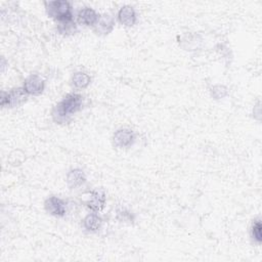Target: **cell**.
<instances>
[{
	"instance_id": "6da1fadb",
	"label": "cell",
	"mask_w": 262,
	"mask_h": 262,
	"mask_svg": "<svg viewBox=\"0 0 262 262\" xmlns=\"http://www.w3.org/2000/svg\"><path fill=\"white\" fill-rule=\"evenodd\" d=\"M84 97L80 93L71 92L57 102L51 111V118L56 124H67L71 120V116L83 108Z\"/></svg>"
},
{
	"instance_id": "7a4b0ae2",
	"label": "cell",
	"mask_w": 262,
	"mask_h": 262,
	"mask_svg": "<svg viewBox=\"0 0 262 262\" xmlns=\"http://www.w3.org/2000/svg\"><path fill=\"white\" fill-rule=\"evenodd\" d=\"M44 6L47 15L56 20V23L63 19L73 18V6L67 0L45 1Z\"/></svg>"
},
{
	"instance_id": "3957f363",
	"label": "cell",
	"mask_w": 262,
	"mask_h": 262,
	"mask_svg": "<svg viewBox=\"0 0 262 262\" xmlns=\"http://www.w3.org/2000/svg\"><path fill=\"white\" fill-rule=\"evenodd\" d=\"M28 94L23 87H15L8 91H1L0 104L2 107L13 108L21 106L28 100Z\"/></svg>"
},
{
	"instance_id": "277c9868",
	"label": "cell",
	"mask_w": 262,
	"mask_h": 262,
	"mask_svg": "<svg viewBox=\"0 0 262 262\" xmlns=\"http://www.w3.org/2000/svg\"><path fill=\"white\" fill-rule=\"evenodd\" d=\"M106 196L103 190L101 189H92L87 192L86 198L84 199V205L92 212L98 213L102 211L105 206Z\"/></svg>"
},
{
	"instance_id": "5b68a950",
	"label": "cell",
	"mask_w": 262,
	"mask_h": 262,
	"mask_svg": "<svg viewBox=\"0 0 262 262\" xmlns=\"http://www.w3.org/2000/svg\"><path fill=\"white\" fill-rule=\"evenodd\" d=\"M136 140V135L132 129L120 128L116 130L113 134L112 141L113 144L118 148H128L131 147Z\"/></svg>"
},
{
	"instance_id": "8992f818",
	"label": "cell",
	"mask_w": 262,
	"mask_h": 262,
	"mask_svg": "<svg viewBox=\"0 0 262 262\" xmlns=\"http://www.w3.org/2000/svg\"><path fill=\"white\" fill-rule=\"evenodd\" d=\"M23 88L25 89L28 95L38 96L42 94L45 89V81L40 75L31 74L25 79Z\"/></svg>"
},
{
	"instance_id": "52a82bcc",
	"label": "cell",
	"mask_w": 262,
	"mask_h": 262,
	"mask_svg": "<svg viewBox=\"0 0 262 262\" xmlns=\"http://www.w3.org/2000/svg\"><path fill=\"white\" fill-rule=\"evenodd\" d=\"M45 211L54 217H63L67 213V203L59 196L50 195L44 202Z\"/></svg>"
},
{
	"instance_id": "ba28073f",
	"label": "cell",
	"mask_w": 262,
	"mask_h": 262,
	"mask_svg": "<svg viewBox=\"0 0 262 262\" xmlns=\"http://www.w3.org/2000/svg\"><path fill=\"white\" fill-rule=\"evenodd\" d=\"M203 43V38L200 34L193 32H187L178 36L179 46L186 51H195L200 49Z\"/></svg>"
},
{
	"instance_id": "9c48e42d",
	"label": "cell",
	"mask_w": 262,
	"mask_h": 262,
	"mask_svg": "<svg viewBox=\"0 0 262 262\" xmlns=\"http://www.w3.org/2000/svg\"><path fill=\"white\" fill-rule=\"evenodd\" d=\"M114 28H115L114 16L107 12H104L99 15L97 23L93 27V31L98 36H106L113 32Z\"/></svg>"
},
{
	"instance_id": "30bf717a",
	"label": "cell",
	"mask_w": 262,
	"mask_h": 262,
	"mask_svg": "<svg viewBox=\"0 0 262 262\" xmlns=\"http://www.w3.org/2000/svg\"><path fill=\"white\" fill-rule=\"evenodd\" d=\"M117 18L122 26L130 28L137 23V13L133 6L124 5L119 9L117 13Z\"/></svg>"
},
{
	"instance_id": "8fae6325",
	"label": "cell",
	"mask_w": 262,
	"mask_h": 262,
	"mask_svg": "<svg viewBox=\"0 0 262 262\" xmlns=\"http://www.w3.org/2000/svg\"><path fill=\"white\" fill-rule=\"evenodd\" d=\"M99 15L93 8L89 6L82 7L77 13V23L85 27H94L97 23Z\"/></svg>"
},
{
	"instance_id": "7c38bea8",
	"label": "cell",
	"mask_w": 262,
	"mask_h": 262,
	"mask_svg": "<svg viewBox=\"0 0 262 262\" xmlns=\"http://www.w3.org/2000/svg\"><path fill=\"white\" fill-rule=\"evenodd\" d=\"M86 175L82 169L74 168L71 169L66 177L67 185L71 189H77L86 183Z\"/></svg>"
},
{
	"instance_id": "4fadbf2b",
	"label": "cell",
	"mask_w": 262,
	"mask_h": 262,
	"mask_svg": "<svg viewBox=\"0 0 262 262\" xmlns=\"http://www.w3.org/2000/svg\"><path fill=\"white\" fill-rule=\"evenodd\" d=\"M82 224H83V227L86 231L96 232L100 229V227L102 225V219L98 214L92 212V213L87 214L84 217V219L82 221Z\"/></svg>"
},
{
	"instance_id": "5bb4252c",
	"label": "cell",
	"mask_w": 262,
	"mask_h": 262,
	"mask_svg": "<svg viewBox=\"0 0 262 262\" xmlns=\"http://www.w3.org/2000/svg\"><path fill=\"white\" fill-rule=\"evenodd\" d=\"M56 31L61 36H64V37L72 36L76 34L78 31L77 21L74 20V18H68V19L57 21Z\"/></svg>"
},
{
	"instance_id": "9a60e30c",
	"label": "cell",
	"mask_w": 262,
	"mask_h": 262,
	"mask_svg": "<svg viewBox=\"0 0 262 262\" xmlns=\"http://www.w3.org/2000/svg\"><path fill=\"white\" fill-rule=\"evenodd\" d=\"M90 82H91V77L87 73L82 72V71L74 73L72 76V79H71L72 86L78 90L87 88L89 86Z\"/></svg>"
},
{
	"instance_id": "2e32d148",
	"label": "cell",
	"mask_w": 262,
	"mask_h": 262,
	"mask_svg": "<svg viewBox=\"0 0 262 262\" xmlns=\"http://www.w3.org/2000/svg\"><path fill=\"white\" fill-rule=\"evenodd\" d=\"M116 219L120 222H124V223H128V224H132L135 220L134 214L129 211L126 208H118L116 210Z\"/></svg>"
},
{
	"instance_id": "e0dca14e",
	"label": "cell",
	"mask_w": 262,
	"mask_h": 262,
	"mask_svg": "<svg viewBox=\"0 0 262 262\" xmlns=\"http://www.w3.org/2000/svg\"><path fill=\"white\" fill-rule=\"evenodd\" d=\"M261 229H262V226H261V221L260 219H256L254 220V222L252 223V226H251V229H250V235L252 237V239L260 245L262 243V233H261Z\"/></svg>"
},
{
	"instance_id": "ac0fdd59",
	"label": "cell",
	"mask_w": 262,
	"mask_h": 262,
	"mask_svg": "<svg viewBox=\"0 0 262 262\" xmlns=\"http://www.w3.org/2000/svg\"><path fill=\"white\" fill-rule=\"evenodd\" d=\"M210 94L211 96L218 100V99H222L224 98L225 96H227L228 94V88L224 85H221V84H216L214 86H212L210 88Z\"/></svg>"
}]
</instances>
